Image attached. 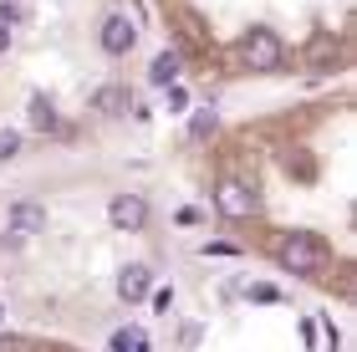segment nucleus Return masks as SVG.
<instances>
[{"instance_id": "14", "label": "nucleus", "mask_w": 357, "mask_h": 352, "mask_svg": "<svg viewBox=\"0 0 357 352\" xmlns=\"http://www.w3.org/2000/svg\"><path fill=\"white\" fill-rule=\"evenodd\" d=\"M164 92H169V107H174V113H184V107H189V92L178 87V82H174V87H164Z\"/></svg>"}, {"instance_id": "12", "label": "nucleus", "mask_w": 357, "mask_h": 352, "mask_svg": "<svg viewBox=\"0 0 357 352\" xmlns=\"http://www.w3.org/2000/svg\"><path fill=\"white\" fill-rule=\"evenodd\" d=\"M220 128V118H215V107H199V113L189 118V138H209Z\"/></svg>"}, {"instance_id": "11", "label": "nucleus", "mask_w": 357, "mask_h": 352, "mask_svg": "<svg viewBox=\"0 0 357 352\" xmlns=\"http://www.w3.org/2000/svg\"><path fill=\"white\" fill-rule=\"evenodd\" d=\"M112 352H153V347H149V332H143V327L112 332Z\"/></svg>"}, {"instance_id": "6", "label": "nucleus", "mask_w": 357, "mask_h": 352, "mask_svg": "<svg viewBox=\"0 0 357 352\" xmlns=\"http://www.w3.org/2000/svg\"><path fill=\"white\" fill-rule=\"evenodd\" d=\"M133 41H138V26L128 21V15H107V21H102V52L107 56H128Z\"/></svg>"}, {"instance_id": "10", "label": "nucleus", "mask_w": 357, "mask_h": 352, "mask_svg": "<svg viewBox=\"0 0 357 352\" xmlns=\"http://www.w3.org/2000/svg\"><path fill=\"white\" fill-rule=\"evenodd\" d=\"M92 107H97L102 118H123V113H128V87H102V92L92 98Z\"/></svg>"}, {"instance_id": "16", "label": "nucleus", "mask_w": 357, "mask_h": 352, "mask_svg": "<svg viewBox=\"0 0 357 352\" xmlns=\"http://www.w3.org/2000/svg\"><path fill=\"white\" fill-rule=\"evenodd\" d=\"M0 26H15V6L10 0H0Z\"/></svg>"}, {"instance_id": "17", "label": "nucleus", "mask_w": 357, "mask_h": 352, "mask_svg": "<svg viewBox=\"0 0 357 352\" xmlns=\"http://www.w3.org/2000/svg\"><path fill=\"white\" fill-rule=\"evenodd\" d=\"M0 52H10V26H0Z\"/></svg>"}, {"instance_id": "2", "label": "nucleus", "mask_w": 357, "mask_h": 352, "mask_svg": "<svg viewBox=\"0 0 357 352\" xmlns=\"http://www.w3.org/2000/svg\"><path fill=\"white\" fill-rule=\"evenodd\" d=\"M240 61H245L250 72H281V67H286V46H281L275 31L255 26V31L240 36Z\"/></svg>"}, {"instance_id": "9", "label": "nucleus", "mask_w": 357, "mask_h": 352, "mask_svg": "<svg viewBox=\"0 0 357 352\" xmlns=\"http://www.w3.org/2000/svg\"><path fill=\"white\" fill-rule=\"evenodd\" d=\"M178 67H184L178 52H158L153 67H149V82H153V87H174V82H178Z\"/></svg>"}, {"instance_id": "8", "label": "nucleus", "mask_w": 357, "mask_h": 352, "mask_svg": "<svg viewBox=\"0 0 357 352\" xmlns=\"http://www.w3.org/2000/svg\"><path fill=\"white\" fill-rule=\"evenodd\" d=\"M26 123L36 128V133H61V118H56V107H52V98H41V92L26 102Z\"/></svg>"}, {"instance_id": "1", "label": "nucleus", "mask_w": 357, "mask_h": 352, "mask_svg": "<svg viewBox=\"0 0 357 352\" xmlns=\"http://www.w3.org/2000/svg\"><path fill=\"white\" fill-rule=\"evenodd\" d=\"M275 266L291 270V276H306V281H321L332 266V250L321 245L317 235H281V245H275Z\"/></svg>"}, {"instance_id": "3", "label": "nucleus", "mask_w": 357, "mask_h": 352, "mask_svg": "<svg viewBox=\"0 0 357 352\" xmlns=\"http://www.w3.org/2000/svg\"><path fill=\"white\" fill-rule=\"evenodd\" d=\"M215 204H220V215H230V220H250L255 210H261L255 189L240 184V179H220V184H215Z\"/></svg>"}, {"instance_id": "13", "label": "nucleus", "mask_w": 357, "mask_h": 352, "mask_svg": "<svg viewBox=\"0 0 357 352\" xmlns=\"http://www.w3.org/2000/svg\"><path fill=\"white\" fill-rule=\"evenodd\" d=\"M15 153H21V133H15V128H0V164L15 158Z\"/></svg>"}, {"instance_id": "4", "label": "nucleus", "mask_w": 357, "mask_h": 352, "mask_svg": "<svg viewBox=\"0 0 357 352\" xmlns=\"http://www.w3.org/2000/svg\"><path fill=\"white\" fill-rule=\"evenodd\" d=\"M41 230H46V210H41V204H31V199H15L10 215H6V235L10 240H31Z\"/></svg>"}, {"instance_id": "7", "label": "nucleus", "mask_w": 357, "mask_h": 352, "mask_svg": "<svg viewBox=\"0 0 357 352\" xmlns=\"http://www.w3.org/2000/svg\"><path fill=\"white\" fill-rule=\"evenodd\" d=\"M149 291H153V270H149V266L133 261V266L118 270V296H123V301H143Z\"/></svg>"}, {"instance_id": "5", "label": "nucleus", "mask_w": 357, "mask_h": 352, "mask_svg": "<svg viewBox=\"0 0 357 352\" xmlns=\"http://www.w3.org/2000/svg\"><path fill=\"white\" fill-rule=\"evenodd\" d=\"M107 220H112V230H143L149 225V204H143L138 194H112Z\"/></svg>"}, {"instance_id": "18", "label": "nucleus", "mask_w": 357, "mask_h": 352, "mask_svg": "<svg viewBox=\"0 0 357 352\" xmlns=\"http://www.w3.org/2000/svg\"><path fill=\"white\" fill-rule=\"evenodd\" d=\"M0 316H6V312H0Z\"/></svg>"}, {"instance_id": "15", "label": "nucleus", "mask_w": 357, "mask_h": 352, "mask_svg": "<svg viewBox=\"0 0 357 352\" xmlns=\"http://www.w3.org/2000/svg\"><path fill=\"white\" fill-rule=\"evenodd\" d=\"M174 307V291H153V312H169Z\"/></svg>"}]
</instances>
